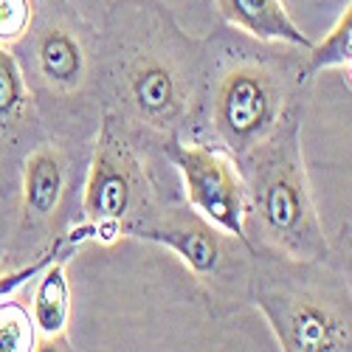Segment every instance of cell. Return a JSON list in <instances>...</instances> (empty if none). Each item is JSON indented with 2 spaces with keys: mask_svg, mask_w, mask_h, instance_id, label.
<instances>
[{
  "mask_svg": "<svg viewBox=\"0 0 352 352\" xmlns=\"http://www.w3.org/2000/svg\"><path fill=\"white\" fill-rule=\"evenodd\" d=\"M234 164L245 184V226L251 223L259 243L302 265L324 259L327 237L302 161L299 110H290L265 141Z\"/></svg>",
  "mask_w": 352,
  "mask_h": 352,
  "instance_id": "1",
  "label": "cell"
},
{
  "mask_svg": "<svg viewBox=\"0 0 352 352\" xmlns=\"http://www.w3.org/2000/svg\"><path fill=\"white\" fill-rule=\"evenodd\" d=\"M146 206H150L146 172L130 141L116 124V116H107L85 184V197H82L85 226L74 231V237L68 240L79 243L85 237H94L110 243L113 237L124 234L130 223L144 217Z\"/></svg>",
  "mask_w": 352,
  "mask_h": 352,
  "instance_id": "2",
  "label": "cell"
},
{
  "mask_svg": "<svg viewBox=\"0 0 352 352\" xmlns=\"http://www.w3.org/2000/svg\"><path fill=\"white\" fill-rule=\"evenodd\" d=\"M254 305L285 352H349V296H330L321 287L254 279Z\"/></svg>",
  "mask_w": 352,
  "mask_h": 352,
  "instance_id": "3",
  "label": "cell"
},
{
  "mask_svg": "<svg viewBox=\"0 0 352 352\" xmlns=\"http://www.w3.org/2000/svg\"><path fill=\"white\" fill-rule=\"evenodd\" d=\"M290 113L285 76L245 63L223 74L212 96V130L220 150L231 158L251 153Z\"/></svg>",
  "mask_w": 352,
  "mask_h": 352,
  "instance_id": "4",
  "label": "cell"
},
{
  "mask_svg": "<svg viewBox=\"0 0 352 352\" xmlns=\"http://www.w3.org/2000/svg\"><path fill=\"white\" fill-rule=\"evenodd\" d=\"M166 155L181 172L189 206L254 254L245 234V184L234 158L206 144H186L175 133L166 141Z\"/></svg>",
  "mask_w": 352,
  "mask_h": 352,
  "instance_id": "5",
  "label": "cell"
},
{
  "mask_svg": "<svg viewBox=\"0 0 352 352\" xmlns=\"http://www.w3.org/2000/svg\"><path fill=\"white\" fill-rule=\"evenodd\" d=\"M124 234L166 245L206 285L228 279L231 271L237 268L240 254L234 248L231 234H226L212 220H206L197 212H189V209H166L158 214H144L135 223H130L124 228Z\"/></svg>",
  "mask_w": 352,
  "mask_h": 352,
  "instance_id": "6",
  "label": "cell"
},
{
  "mask_svg": "<svg viewBox=\"0 0 352 352\" xmlns=\"http://www.w3.org/2000/svg\"><path fill=\"white\" fill-rule=\"evenodd\" d=\"M122 91L133 119L175 133L189 113V79L164 48H141L124 65Z\"/></svg>",
  "mask_w": 352,
  "mask_h": 352,
  "instance_id": "7",
  "label": "cell"
},
{
  "mask_svg": "<svg viewBox=\"0 0 352 352\" xmlns=\"http://www.w3.org/2000/svg\"><path fill=\"white\" fill-rule=\"evenodd\" d=\"M65 158L54 144H43L28 155L23 169V217L28 226H45L65 195Z\"/></svg>",
  "mask_w": 352,
  "mask_h": 352,
  "instance_id": "8",
  "label": "cell"
},
{
  "mask_svg": "<svg viewBox=\"0 0 352 352\" xmlns=\"http://www.w3.org/2000/svg\"><path fill=\"white\" fill-rule=\"evenodd\" d=\"M220 14L259 40H282L296 48H310L313 43L293 23L282 0H214Z\"/></svg>",
  "mask_w": 352,
  "mask_h": 352,
  "instance_id": "9",
  "label": "cell"
},
{
  "mask_svg": "<svg viewBox=\"0 0 352 352\" xmlns=\"http://www.w3.org/2000/svg\"><path fill=\"white\" fill-rule=\"evenodd\" d=\"M37 71L54 91L71 94L85 82L87 63L79 37L65 25H51L37 40Z\"/></svg>",
  "mask_w": 352,
  "mask_h": 352,
  "instance_id": "10",
  "label": "cell"
},
{
  "mask_svg": "<svg viewBox=\"0 0 352 352\" xmlns=\"http://www.w3.org/2000/svg\"><path fill=\"white\" fill-rule=\"evenodd\" d=\"M40 282L34 290V330L37 341L45 346L63 344L65 330H68V310H71V290H68V276H65V254L60 259H51L40 271Z\"/></svg>",
  "mask_w": 352,
  "mask_h": 352,
  "instance_id": "11",
  "label": "cell"
},
{
  "mask_svg": "<svg viewBox=\"0 0 352 352\" xmlns=\"http://www.w3.org/2000/svg\"><path fill=\"white\" fill-rule=\"evenodd\" d=\"M352 63V9L346 6L338 23L327 32V37L318 45L307 48V60L302 65L305 79H313L324 68H349Z\"/></svg>",
  "mask_w": 352,
  "mask_h": 352,
  "instance_id": "12",
  "label": "cell"
},
{
  "mask_svg": "<svg viewBox=\"0 0 352 352\" xmlns=\"http://www.w3.org/2000/svg\"><path fill=\"white\" fill-rule=\"evenodd\" d=\"M28 104L25 79L20 74V65L14 56L0 45V135L9 133L20 119Z\"/></svg>",
  "mask_w": 352,
  "mask_h": 352,
  "instance_id": "13",
  "label": "cell"
},
{
  "mask_svg": "<svg viewBox=\"0 0 352 352\" xmlns=\"http://www.w3.org/2000/svg\"><path fill=\"white\" fill-rule=\"evenodd\" d=\"M37 349L34 318L23 305L0 299V352H32Z\"/></svg>",
  "mask_w": 352,
  "mask_h": 352,
  "instance_id": "14",
  "label": "cell"
},
{
  "mask_svg": "<svg viewBox=\"0 0 352 352\" xmlns=\"http://www.w3.org/2000/svg\"><path fill=\"white\" fill-rule=\"evenodd\" d=\"M32 3L28 0H0V43H14L28 32Z\"/></svg>",
  "mask_w": 352,
  "mask_h": 352,
  "instance_id": "15",
  "label": "cell"
},
{
  "mask_svg": "<svg viewBox=\"0 0 352 352\" xmlns=\"http://www.w3.org/2000/svg\"><path fill=\"white\" fill-rule=\"evenodd\" d=\"M60 254V243H54V248H48L45 254H40V259H34L32 265H25V268H17V271H9V274H0V299H6L12 290H17L25 279H32V276H37L48 262Z\"/></svg>",
  "mask_w": 352,
  "mask_h": 352,
  "instance_id": "16",
  "label": "cell"
}]
</instances>
